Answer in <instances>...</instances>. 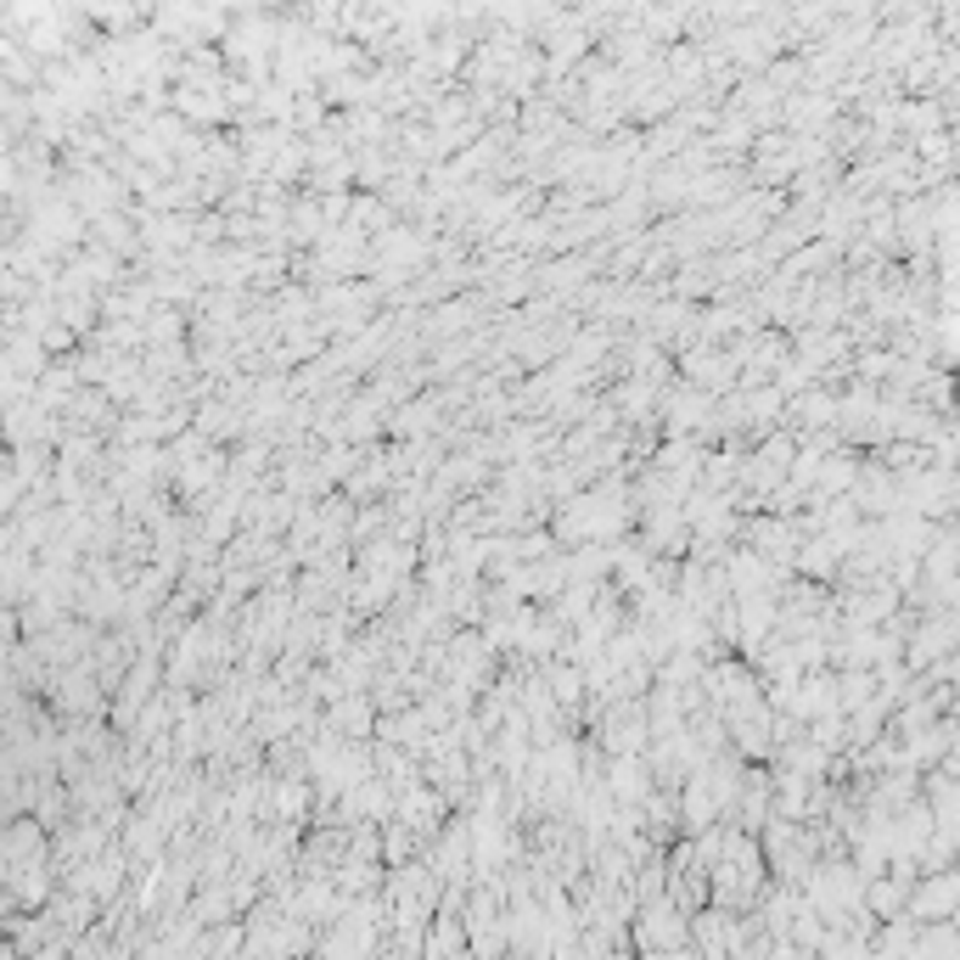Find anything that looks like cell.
I'll return each instance as SVG.
<instances>
[{"mask_svg":"<svg viewBox=\"0 0 960 960\" xmlns=\"http://www.w3.org/2000/svg\"><path fill=\"white\" fill-rule=\"evenodd\" d=\"M786 455H792V444H770V450H764V461H786ZM764 461H758V467H764ZM747 478H753V483H764V489L775 483V472H747Z\"/></svg>","mask_w":960,"mask_h":960,"instance_id":"cell-1","label":"cell"}]
</instances>
